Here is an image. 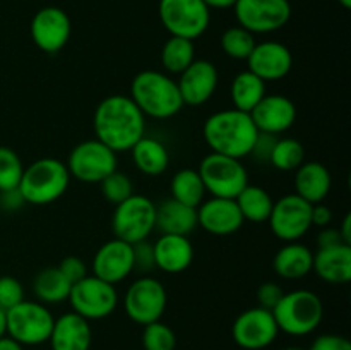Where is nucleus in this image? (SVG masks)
Instances as JSON below:
<instances>
[{
	"label": "nucleus",
	"mask_w": 351,
	"mask_h": 350,
	"mask_svg": "<svg viewBox=\"0 0 351 350\" xmlns=\"http://www.w3.org/2000/svg\"><path fill=\"white\" fill-rule=\"evenodd\" d=\"M209 9H230L235 5L237 0H202Z\"/></svg>",
	"instance_id": "09e8293b"
},
{
	"label": "nucleus",
	"mask_w": 351,
	"mask_h": 350,
	"mask_svg": "<svg viewBox=\"0 0 351 350\" xmlns=\"http://www.w3.org/2000/svg\"><path fill=\"white\" fill-rule=\"evenodd\" d=\"M338 244H345L343 242L341 233H339L338 229H332V226H324V229L319 230V233H317L319 249H322V247L338 246Z\"/></svg>",
	"instance_id": "49530a36"
},
{
	"label": "nucleus",
	"mask_w": 351,
	"mask_h": 350,
	"mask_svg": "<svg viewBox=\"0 0 351 350\" xmlns=\"http://www.w3.org/2000/svg\"><path fill=\"white\" fill-rule=\"evenodd\" d=\"M308 350H351V343L341 335H321L312 342Z\"/></svg>",
	"instance_id": "c03bdc74"
},
{
	"label": "nucleus",
	"mask_w": 351,
	"mask_h": 350,
	"mask_svg": "<svg viewBox=\"0 0 351 350\" xmlns=\"http://www.w3.org/2000/svg\"><path fill=\"white\" fill-rule=\"evenodd\" d=\"M33 43L45 54H58L72 33V24L67 12L60 7H43L33 16L29 24Z\"/></svg>",
	"instance_id": "dca6fc26"
},
{
	"label": "nucleus",
	"mask_w": 351,
	"mask_h": 350,
	"mask_svg": "<svg viewBox=\"0 0 351 350\" xmlns=\"http://www.w3.org/2000/svg\"><path fill=\"white\" fill-rule=\"evenodd\" d=\"M96 139L119 153L132 150L146 136V117L125 95H110L98 103L93 117Z\"/></svg>",
	"instance_id": "f257e3e1"
},
{
	"label": "nucleus",
	"mask_w": 351,
	"mask_h": 350,
	"mask_svg": "<svg viewBox=\"0 0 351 350\" xmlns=\"http://www.w3.org/2000/svg\"><path fill=\"white\" fill-rule=\"evenodd\" d=\"M134 271L132 244L112 239L103 244L93 257V275L117 285Z\"/></svg>",
	"instance_id": "6ab92c4d"
},
{
	"label": "nucleus",
	"mask_w": 351,
	"mask_h": 350,
	"mask_svg": "<svg viewBox=\"0 0 351 350\" xmlns=\"http://www.w3.org/2000/svg\"><path fill=\"white\" fill-rule=\"evenodd\" d=\"M250 119L259 132L278 136L293 127L297 106L288 96L266 95L250 112Z\"/></svg>",
	"instance_id": "aec40b11"
},
{
	"label": "nucleus",
	"mask_w": 351,
	"mask_h": 350,
	"mask_svg": "<svg viewBox=\"0 0 351 350\" xmlns=\"http://www.w3.org/2000/svg\"><path fill=\"white\" fill-rule=\"evenodd\" d=\"M243 222L245 220L235 199L211 198L202 201L197 208V225H201V229L211 235H232L242 229Z\"/></svg>",
	"instance_id": "412c9836"
},
{
	"label": "nucleus",
	"mask_w": 351,
	"mask_h": 350,
	"mask_svg": "<svg viewBox=\"0 0 351 350\" xmlns=\"http://www.w3.org/2000/svg\"><path fill=\"white\" fill-rule=\"evenodd\" d=\"M266 82L257 78L254 72L247 71L239 72L233 78L232 88H230V96H232L233 108L240 112L250 113L256 108L257 103L266 96Z\"/></svg>",
	"instance_id": "c85d7f7f"
},
{
	"label": "nucleus",
	"mask_w": 351,
	"mask_h": 350,
	"mask_svg": "<svg viewBox=\"0 0 351 350\" xmlns=\"http://www.w3.org/2000/svg\"><path fill=\"white\" fill-rule=\"evenodd\" d=\"M278 136H271V134H264L259 132L257 136L256 144H254L252 151H250L249 156L256 158L259 163H269V158H271V151H273L274 143H276Z\"/></svg>",
	"instance_id": "37998d69"
},
{
	"label": "nucleus",
	"mask_w": 351,
	"mask_h": 350,
	"mask_svg": "<svg viewBox=\"0 0 351 350\" xmlns=\"http://www.w3.org/2000/svg\"><path fill=\"white\" fill-rule=\"evenodd\" d=\"M202 134L213 153L242 160L252 151L259 130L254 126L250 113L226 108L215 112L206 119Z\"/></svg>",
	"instance_id": "f03ea898"
},
{
	"label": "nucleus",
	"mask_w": 351,
	"mask_h": 350,
	"mask_svg": "<svg viewBox=\"0 0 351 350\" xmlns=\"http://www.w3.org/2000/svg\"><path fill=\"white\" fill-rule=\"evenodd\" d=\"M69 182L71 174L64 161L57 158H40L29 167H24L17 191L27 205L47 206L65 194Z\"/></svg>",
	"instance_id": "20e7f679"
},
{
	"label": "nucleus",
	"mask_w": 351,
	"mask_h": 350,
	"mask_svg": "<svg viewBox=\"0 0 351 350\" xmlns=\"http://www.w3.org/2000/svg\"><path fill=\"white\" fill-rule=\"evenodd\" d=\"M283 350H305V349H302V347H287V349Z\"/></svg>",
	"instance_id": "864d4df0"
},
{
	"label": "nucleus",
	"mask_w": 351,
	"mask_h": 350,
	"mask_svg": "<svg viewBox=\"0 0 351 350\" xmlns=\"http://www.w3.org/2000/svg\"><path fill=\"white\" fill-rule=\"evenodd\" d=\"M312 271L328 283H348L351 280V246L338 244L319 249L314 254Z\"/></svg>",
	"instance_id": "b1692460"
},
{
	"label": "nucleus",
	"mask_w": 351,
	"mask_h": 350,
	"mask_svg": "<svg viewBox=\"0 0 351 350\" xmlns=\"http://www.w3.org/2000/svg\"><path fill=\"white\" fill-rule=\"evenodd\" d=\"M235 202L245 222L264 223L269 220L274 199L261 185L247 184V187L235 198Z\"/></svg>",
	"instance_id": "7c9ffc66"
},
{
	"label": "nucleus",
	"mask_w": 351,
	"mask_h": 350,
	"mask_svg": "<svg viewBox=\"0 0 351 350\" xmlns=\"http://www.w3.org/2000/svg\"><path fill=\"white\" fill-rule=\"evenodd\" d=\"M221 50L235 60H247L256 47V34L242 26L228 27L221 34Z\"/></svg>",
	"instance_id": "f704fd0d"
},
{
	"label": "nucleus",
	"mask_w": 351,
	"mask_h": 350,
	"mask_svg": "<svg viewBox=\"0 0 351 350\" xmlns=\"http://www.w3.org/2000/svg\"><path fill=\"white\" fill-rule=\"evenodd\" d=\"M339 3H341L343 7H345V9H351V0H338Z\"/></svg>",
	"instance_id": "603ef678"
},
{
	"label": "nucleus",
	"mask_w": 351,
	"mask_h": 350,
	"mask_svg": "<svg viewBox=\"0 0 351 350\" xmlns=\"http://www.w3.org/2000/svg\"><path fill=\"white\" fill-rule=\"evenodd\" d=\"M57 268L62 271V275H64L72 285L77 283V281H81L82 278L88 277V266H86L84 261L77 256L64 257Z\"/></svg>",
	"instance_id": "79ce46f5"
},
{
	"label": "nucleus",
	"mask_w": 351,
	"mask_h": 350,
	"mask_svg": "<svg viewBox=\"0 0 351 350\" xmlns=\"http://www.w3.org/2000/svg\"><path fill=\"white\" fill-rule=\"evenodd\" d=\"M305 161V150L300 141L293 137L276 139L271 151L269 163L281 172H295Z\"/></svg>",
	"instance_id": "72a5a7b5"
},
{
	"label": "nucleus",
	"mask_w": 351,
	"mask_h": 350,
	"mask_svg": "<svg viewBox=\"0 0 351 350\" xmlns=\"http://www.w3.org/2000/svg\"><path fill=\"white\" fill-rule=\"evenodd\" d=\"M153 249L156 268L165 273H182L194 261V247L187 235L161 233L160 239L153 244Z\"/></svg>",
	"instance_id": "5701e85b"
},
{
	"label": "nucleus",
	"mask_w": 351,
	"mask_h": 350,
	"mask_svg": "<svg viewBox=\"0 0 351 350\" xmlns=\"http://www.w3.org/2000/svg\"><path fill=\"white\" fill-rule=\"evenodd\" d=\"M170 192L175 201L195 209L204 201L206 196V189L204 184H202L201 175L194 168H182V170H178L171 177Z\"/></svg>",
	"instance_id": "2f4dec72"
},
{
	"label": "nucleus",
	"mask_w": 351,
	"mask_h": 350,
	"mask_svg": "<svg viewBox=\"0 0 351 350\" xmlns=\"http://www.w3.org/2000/svg\"><path fill=\"white\" fill-rule=\"evenodd\" d=\"M195 60L194 41L180 36H170L161 48V64L170 74L180 75Z\"/></svg>",
	"instance_id": "473e14b6"
},
{
	"label": "nucleus",
	"mask_w": 351,
	"mask_h": 350,
	"mask_svg": "<svg viewBox=\"0 0 351 350\" xmlns=\"http://www.w3.org/2000/svg\"><path fill=\"white\" fill-rule=\"evenodd\" d=\"M48 342L51 350H89L93 343L89 321L74 311L65 312L55 319Z\"/></svg>",
	"instance_id": "4be33fe9"
},
{
	"label": "nucleus",
	"mask_w": 351,
	"mask_h": 350,
	"mask_svg": "<svg viewBox=\"0 0 351 350\" xmlns=\"http://www.w3.org/2000/svg\"><path fill=\"white\" fill-rule=\"evenodd\" d=\"M99 187H101L103 198L108 202H112L113 206L120 205V202H123L127 198L134 194L132 180H130V177L125 172L120 170H115L108 177L103 178L99 182Z\"/></svg>",
	"instance_id": "4c0bfd02"
},
{
	"label": "nucleus",
	"mask_w": 351,
	"mask_h": 350,
	"mask_svg": "<svg viewBox=\"0 0 351 350\" xmlns=\"http://www.w3.org/2000/svg\"><path fill=\"white\" fill-rule=\"evenodd\" d=\"M24 301V287L17 278L0 277V309L7 311V309L14 307L19 302Z\"/></svg>",
	"instance_id": "58836bf2"
},
{
	"label": "nucleus",
	"mask_w": 351,
	"mask_h": 350,
	"mask_svg": "<svg viewBox=\"0 0 351 350\" xmlns=\"http://www.w3.org/2000/svg\"><path fill=\"white\" fill-rule=\"evenodd\" d=\"M156 229V205L143 194H132L115 206L112 230L115 239L127 244L147 240Z\"/></svg>",
	"instance_id": "6e6552de"
},
{
	"label": "nucleus",
	"mask_w": 351,
	"mask_h": 350,
	"mask_svg": "<svg viewBox=\"0 0 351 350\" xmlns=\"http://www.w3.org/2000/svg\"><path fill=\"white\" fill-rule=\"evenodd\" d=\"M197 226V209L168 198L156 206V229L170 235H187Z\"/></svg>",
	"instance_id": "a878e982"
},
{
	"label": "nucleus",
	"mask_w": 351,
	"mask_h": 350,
	"mask_svg": "<svg viewBox=\"0 0 351 350\" xmlns=\"http://www.w3.org/2000/svg\"><path fill=\"white\" fill-rule=\"evenodd\" d=\"M69 304L72 311L88 321L105 319L112 314L119 304V294L115 285L88 275L81 281L72 285L69 294Z\"/></svg>",
	"instance_id": "9b49d317"
},
{
	"label": "nucleus",
	"mask_w": 351,
	"mask_h": 350,
	"mask_svg": "<svg viewBox=\"0 0 351 350\" xmlns=\"http://www.w3.org/2000/svg\"><path fill=\"white\" fill-rule=\"evenodd\" d=\"M218 69L213 62L194 60L180 75H178V91L182 102L189 106H201L213 98L218 89Z\"/></svg>",
	"instance_id": "f3484780"
},
{
	"label": "nucleus",
	"mask_w": 351,
	"mask_h": 350,
	"mask_svg": "<svg viewBox=\"0 0 351 350\" xmlns=\"http://www.w3.org/2000/svg\"><path fill=\"white\" fill-rule=\"evenodd\" d=\"M332 220V211L329 206L317 202V205H312V226H319V229H324L329 226Z\"/></svg>",
	"instance_id": "a18cd8bd"
},
{
	"label": "nucleus",
	"mask_w": 351,
	"mask_h": 350,
	"mask_svg": "<svg viewBox=\"0 0 351 350\" xmlns=\"http://www.w3.org/2000/svg\"><path fill=\"white\" fill-rule=\"evenodd\" d=\"M314 253L311 247L298 242H287L273 259L274 273L285 280H300L312 271Z\"/></svg>",
	"instance_id": "bb28decb"
},
{
	"label": "nucleus",
	"mask_w": 351,
	"mask_h": 350,
	"mask_svg": "<svg viewBox=\"0 0 351 350\" xmlns=\"http://www.w3.org/2000/svg\"><path fill=\"white\" fill-rule=\"evenodd\" d=\"M168 295L158 278L141 277L129 285L123 295V311L130 321L141 326L160 321L167 309Z\"/></svg>",
	"instance_id": "f8f14e48"
},
{
	"label": "nucleus",
	"mask_w": 351,
	"mask_h": 350,
	"mask_svg": "<svg viewBox=\"0 0 351 350\" xmlns=\"http://www.w3.org/2000/svg\"><path fill=\"white\" fill-rule=\"evenodd\" d=\"M160 21L170 36L197 40L208 31L211 9L202 0H160Z\"/></svg>",
	"instance_id": "1a4fd4ad"
},
{
	"label": "nucleus",
	"mask_w": 351,
	"mask_h": 350,
	"mask_svg": "<svg viewBox=\"0 0 351 350\" xmlns=\"http://www.w3.org/2000/svg\"><path fill=\"white\" fill-rule=\"evenodd\" d=\"M206 192L213 198L235 199L249 184V174L242 160L219 153H209L197 168Z\"/></svg>",
	"instance_id": "423d86ee"
},
{
	"label": "nucleus",
	"mask_w": 351,
	"mask_h": 350,
	"mask_svg": "<svg viewBox=\"0 0 351 350\" xmlns=\"http://www.w3.org/2000/svg\"><path fill=\"white\" fill-rule=\"evenodd\" d=\"M233 10L239 26L254 34L274 33L287 26L291 17L288 0H237Z\"/></svg>",
	"instance_id": "ddd939ff"
},
{
	"label": "nucleus",
	"mask_w": 351,
	"mask_h": 350,
	"mask_svg": "<svg viewBox=\"0 0 351 350\" xmlns=\"http://www.w3.org/2000/svg\"><path fill=\"white\" fill-rule=\"evenodd\" d=\"M295 172V194L311 205H317L328 198L332 178L324 165L319 161H304Z\"/></svg>",
	"instance_id": "393cba45"
},
{
	"label": "nucleus",
	"mask_w": 351,
	"mask_h": 350,
	"mask_svg": "<svg viewBox=\"0 0 351 350\" xmlns=\"http://www.w3.org/2000/svg\"><path fill=\"white\" fill-rule=\"evenodd\" d=\"M141 340H143L144 350H175L177 347L175 331L161 321L144 326Z\"/></svg>",
	"instance_id": "e433bc0d"
},
{
	"label": "nucleus",
	"mask_w": 351,
	"mask_h": 350,
	"mask_svg": "<svg viewBox=\"0 0 351 350\" xmlns=\"http://www.w3.org/2000/svg\"><path fill=\"white\" fill-rule=\"evenodd\" d=\"M339 233H341V239L343 242L346 244V246H351V215L345 216V220H343L341 223V229H338Z\"/></svg>",
	"instance_id": "de8ad7c7"
},
{
	"label": "nucleus",
	"mask_w": 351,
	"mask_h": 350,
	"mask_svg": "<svg viewBox=\"0 0 351 350\" xmlns=\"http://www.w3.org/2000/svg\"><path fill=\"white\" fill-rule=\"evenodd\" d=\"M7 336L19 345H41L50 338L55 318L50 309L38 301L19 302L5 311Z\"/></svg>",
	"instance_id": "0eeeda50"
},
{
	"label": "nucleus",
	"mask_w": 351,
	"mask_h": 350,
	"mask_svg": "<svg viewBox=\"0 0 351 350\" xmlns=\"http://www.w3.org/2000/svg\"><path fill=\"white\" fill-rule=\"evenodd\" d=\"M285 290L281 288V285H278L276 281H266V283L261 285L257 288V302H259V307L267 309V311H273L278 305V302L283 297Z\"/></svg>",
	"instance_id": "a19ab883"
},
{
	"label": "nucleus",
	"mask_w": 351,
	"mask_h": 350,
	"mask_svg": "<svg viewBox=\"0 0 351 350\" xmlns=\"http://www.w3.org/2000/svg\"><path fill=\"white\" fill-rule=\"evenodd\" d=\"M132 254H134V271L139 273H149L156 268L154 263V249L153 244L147 240H141V242L132 244Z\"/></svg>",
	"instance_id": "ea45409f"
},
{
	"label": "nucleus",
	"mask_w": 351,
	"mask_h": 350,
	"mask_svg": "<svg viewBox=\"0 0 351 350\" xmlns=\"http://www.w3.org/2000/svg\"><path fill=\"white\" fill-rule=\"evenodd\" d=\"M130 153H132V160L137 170L149 177H158V175L165 174L170 165V153H168L167 146L154 137L143 136L134 144Z\"/></svg>",
	"instance_id": "cd10ccee"
},
{
	"label": "nucleus",
	"mask_w": 351,
	"mask_h": 350,
	"mask_svg": "<svg viewBox=\"0 0 351 350\" xmlns=\"http://www.w3.org/2000/svg\"><path fill=\"white\" fill-rule=\"evenodd\" d=\"M72 283L62 275L57 266L43 268L33 280V292L36 301L45 305L62 304L69 299Z\"/></svg>",
	"instance_id": "c756f323"
},
{
	"label": "nucleus",
	"mask_w": 351,
	"mask_h": 350,
	"mask_svg": "<svg viewBox=\"0 0 351 350\" xmlns=\"http://www.w3.org/2000/svg\"><path fill=\"white\" fill-rule=\"evenodd\" d=\"M269 226L283 242H298L312 226V205L300 196L287 194L274 201Z\"/></svg>",
	"instance_id": "4468645a"
},
{
	"label": "nucleus",
	"mask_w": 351,
	"mask_h": 350,
	"mask_svg": "<svg viewBox=\"0 0 351 350\" xmlns=\"http://www.w3.org/2000/svg\"><path fill=\"white\" fill-rule=\"evenodd\" d=\"M280 331L290 336H305L319 328L324 318V304L315 292L298 288L285 292L273 309Z\"/></svg>",
	"instance_id": "39448f33"
},
{
	"label": "nucleus",
	"mask_w": 351,
	"mask_h": 350,
	"mask_svg": "<svg viewBox=\"0 0 351 350\" xmlns=\"http://www.w3.org/2000/svg\"><path fill=\"white\" fill-rule=\"evenodd\" d=\"M0 350H24V347L14 342L9 336H3V338H0Z\"/></svg>",
	"instance_id": "8fccbe9b"
},
{
	"label": "nucleus",
	"mask_w": 351,
	"mask_h": 350,
	"mask_svg": "<svg viewBox=\"0 0 351 350\" xmlns=\"http://www.w3.org/2000/svg\"><path fill=\"white\" fill-rule=\"evenodd\" d=\"M130 100L144 117L167 120L184 108L177 81L160 71H143L132 79Z\"/></svg>",
	"instance_id": "7ed1b4c3"
},
{
	"label": "nucleus",
	"mask_w": 351,
	"mask_h": 350,
	"mask_svg": "<svg viewBox=\"0 0 351 350\" xmlns=\"http://www.w3.org/2000/svg\"><path fill=\"white\" fill-rule=\"evenodd\" d=\"M24 165L19 154L7 146H0V192L16 191L23 177Z\"/></svg>",
	"instance_id": "c9c22d12"
},
{
	"label": "nucleus",
	"mask_w": 351,
	"mask_h": 350,
	"mask_svg": "<svg viewBox=\"0 0 351 350\" xmlns=\"http://www.w3.org/2000/svg\"><path fill=\"white\" fill-rule=\"evenodd\" d=\"M7 336V318H5V311L0 309V338Z\"/></svg>",
	"instance_id": "3c124183"
},
{
	"label": "nucleus",
	"mask_w": 351,
	"mask_h": 350,
	"mask_svg": "<svg viewBox=\"0 0 351 350\" xmlns=\"http://www.w3.org/2000/svg\"><path fill=\"white\" fill-rule=\"evenodd\" d=\"M65 165L71 177L86 184H99L103 178L119 170L115 151L96 137L75 144Z\"/></svg>",
	"instance_id": "9d476101"
},
{
	"label": "nucleus",
	"mask_w": 351,
	"mask_h": 350,
	"mask_svg": "<svg viewBox=\"0 0 351 350\" xmlns=\"http://www.w3.org/2000/svg\"><path fill=\"white\" fill-rule=\"evenodd\" d=\"M291 67H293V55L290 48L280 41L256 43L252 54L247 58V69L264 82L285 79L290 74Z\"/></svg>",
	"instance_id": "a211bd4d"
},
{
	"label": "nucleus",
	"mask_w": 351,
	"mask_h": 350,
	"mask_svg": "<svg viewBox=\"0 0 351 350\" xmlns=\"http://www.w3.org/2000/svg\"><path fill=\"white\" fill-rule=\"evenodd\" d=\"M280 328L276 325L273 311L250 307L240 312L232 326V336L237 345L243 350H263L276 340Z\"/></svg>",
	"instance_id": "2eb2a0df"
}]
</instances>
